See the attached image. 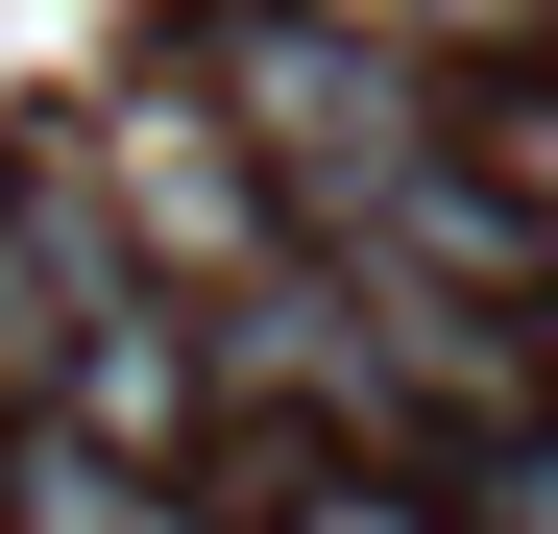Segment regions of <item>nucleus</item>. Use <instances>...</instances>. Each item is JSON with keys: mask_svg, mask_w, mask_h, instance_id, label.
Instances as JSON below:
<instances>
[{"mask_svg": "<svg viewBox=\"0 0 558 534\" xmlns=\"http://www.w3.org/2000/svg\"><path fill=\"white\" fill-rule=\"evenodd\" d=\"M195 98L243 122V170L292 195V243H340L389 170H437L461 122H437V73L413 49H364V25H292V0H219L195 25Z\"/></svg>", "mask_w": 558, "mask_h": 534, "instance_id": "f257e3e1", "label": "nucleus"}, {"mask_svg": "<svg viewBox=\"0 0 558 534\" xmlns=\"http://www.w3.org/2000/svg\"><path fill=\"white\" fill-rule=\"evenodd\" d=\"M98 292H122V243H98V170L0 146V389H49L73 340H98Z\"/></svg>", "mask_w": 558, "mask_h": 534, "instance_id": "7ed1b4c3", "label": "nucleus"}, {"mask_svg": "<svg viewBox=\"0 0 558 534\" xmlns=\"http://www.w3.org/2000/svg\"><path fill=\"white\" fill-rule=\"evenodd\" d=\"M98 243H170V267L243 316L267 267H292V195L243 170V122L195 98V73H146V98H122V146H98Z\"/></svg>", "mask_w": 558, "mask_h": 534, "instance_id": "f03ea898", "label": "nucleus"}, {"mask_svg": "<svg viewBox=\"0 0 558 534\" xmlns=\"http://www.w3.org/2000/svg\"><path fill=\"white\" fill-rule=\"evenodd\" d=\"M461 534H558V437H534V462H486V437H461Z\"/></svg>", "mask_w": 558, "mask_h": 534, "instance_id": "39448f33", "label": "nucleus"}, {"mask_svg": "<svg viewBox=\"0 0 558 534\" xmlns=\"http://www.w3.org/2000/svg\"><path fill=\"white\" fill-rule=\"evenodd\" d=\"M292 25H364V49L461 73V49H558V0H292Z\"/></svg>", "mask_w": 558, "mask_h": 534, "instance_id": "20e7f679", "label": "nucleus"}]
</instances>
